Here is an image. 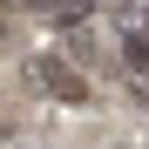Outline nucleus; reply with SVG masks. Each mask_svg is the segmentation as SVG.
Returning a JSON list of instances; mask_svg holds the SVG:
<instances>
[{
	"mask_svg": "<svg viewBox=\"0 0 149 149\" xmlns=\"http://www.w3.org/2000/svg\"><path fill=\"white\" fill-rule=\"evenodd\" d=\"M34 81H41L47 95H61V102H81V95H88V88H81V74H68L54 54H41V61H34Z\"/></svg>",
	"mask_w": 149,
	"mask_h": 149,
	"instance_id": "nucleus-1",
	"label": "nucleus"
},
{
	"mask_svg": "<svg viewBox=\"0 0 149 149\" xmlns=\"http://www.w3.org/2000/svg\"><path fill=\"white\" fill-rule=\"evenodd\" d=\"M122 54H129V74H142V81H149V34H129Z\"/></svg>",
	"mask_w": 149,
	"mask_h": 149,
	"instance_id": "nucleus-2",
	"label": "nucleus"
},
{
	"mask_svg": "<svg viewBox=\"0 0 149 149\" xmlns=\"http://www.w3.org/2000/svg\"><path fill=\"white\" fill-rule=\"evenodd\" d=\"M122 20H129V34H136V27L149 34V0H122Z\"/></svg>",
	"mask_w": 149,
	"mask_h": 149,
	"instance_id": "nucleus-3",
	"label": "nucleus"
},
{
	"mask_svg": "<svg viewBox=\"0 0 149 149\" xmlns=\"http://www.w3.org/2000/svg\"><path fill=\"white\" fill-rule=\"evenodd\" d=\"M34 7H54V0H34Z\"/></svg>",
	"mask_w": 149,
	"mask_h": 149,
	"instance_id": "nucleus-4",
	"label": "nucleus"
}]
</instances>
